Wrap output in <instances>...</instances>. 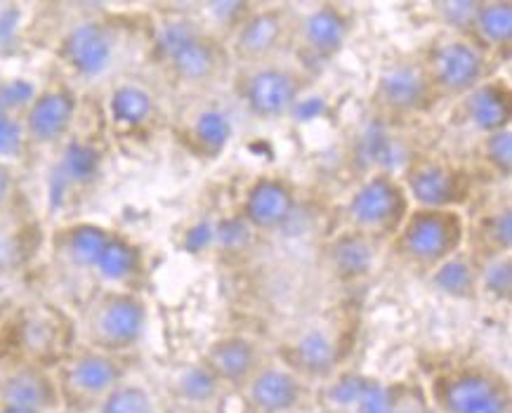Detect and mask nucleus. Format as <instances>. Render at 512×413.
<instances>
[{"label": "nucleus", "instance_id": "obj_1", "mask_svg": "<svg viewBox=\"0 0 512 413\" xmlns=\"http://www.w3.org/2000/svg\"><path fill=\"white\" fill-rule=\"evenodd\" d=\"M52 246L67 265L93 274L100 286L142 291L144 253L126 234L81 220L57 229Z\"/></svg>", "mask_w": 512, "mask_h": 413}, {"label": "nucleus", "instance_id": "obj_2", "mask_svg": "<svg viewBox=\"0 0 512 413\" xmlns=\"http://www.w3.org/2000/svg\"><path fill=\"white\" fill-rule=\"evenodd\" d=\"M149 55L182 88L213 85L232 62L227 45L189 17L163 19L154 31Z\"/></svg>", "mask_w": 512, "mask_h": 413}, {"label": "nucleus", "instance_id": "obj_3", "mask_svg": "<svg viewBox=\"0 0 512 413\" xmlns=\"http://www.w3.org/2000/svg\"><path fill=\"white\" fill-rule=\"evenodd\" d=\"M149 326V305L142 291L100 286L76 319L78 343L111 354H130Z\"/></svg>", "mask_w": 512, "mask_h": 413}, {"label": "nucleus", "instance_id": "obj_4", "mask_svg": "<svg viewBox=\"0 0 512 413\" xmlns=\"http://www.w3.org/2000/svg\"><path fill=\"white\" fill-rule=\"evenodd\" d=\"M0 333L8 340L3 362H31L48 369H55L78 345L76 319L52 303L15 307L0 324Z\"/></svg>", "mask_w": 512, "mask_h": 413}, {"label": "nucleus", "instance_id": "obj_5", "mask_svg": "<svg viewBox=\"0 0 512 413\" xmlns=\"http://www.w3.org/2000/svg\"><path fill=\"white\" fill-rule=\"evenodd\" d=\"M402 265L428 274L468 244V222L461 208H411L399 232L390 239Z\"/></svg>", "mask_w": 512, "mask_h": 413}, {"label": "nucleus", "instance_id": "obj_6", "mask_svg": "<svg viewBox=\"0 0 512 413\" xmlns=\"http://www.w3.org/2000/svg\"><path fill=\"white\" fill-rule=\"evenodd\" d=\"M59 404L67 413H95L97 406L118 383L128 378L130 354H111L78 343L52 369Z\"/></svg>", "mask_w": 512, "mask_h": 413}, {"label": "nucleus", "instance_id": "obj_7", "mask_svg": "<svg viewBox=\"0 0 512 413\" xmlns=\"http://www.w3.org/2000/svg\"><path fill=\"white\" fill-rule=\"evenodd\" d=\"M430 404L439 413H512L510 383L487 364H461L430 380Z\"/></svg>", "mask_w": 512, "mask_h": 413}, {"label": "nucleus", "instance_id": "obj_8", "mask_svg": "<svg viewBox=\"0 0 512 413\" xmlns=\"http://www.w3.org/2000/svg\"><path fill=\"white\" fill-rule=\"evenodd\" d=\"M402 180L392 173H373L359 182L345 203L347 227L369 234L376 241H390L411 211Z\"/></svg>", "mask_w": 512, "mask_h": 413}, {"label": "nucleus", "instance_id": "obj_9", "mask_svg": "<svg viewBox=\"0 0 512 413\" xmlns=\"http://www.w3.org/2000/svg\"><path fill=\"white\" fill-rule=\"evenodd\" d=\"M423 64L437 100H461L489 78V55L468 36L437 41Z\"/></svg>", "mask_w": 512, "mask_h": 413}, {"label": "nucleus", "instance_id": "obj_10", "mask_svg": "<svg viewBox=\"0 0 512 413\" xmlns=\"http://www.w3.org/2000/svg\"><path fill=\"white\" fill-rule=\"evenodd\" d=\"M439 102L425 71L423 59H395L380 69L371 93V107L383 118L406 121L420 116Z\"/></svg>", "mask_w": 512, "mask_h": 413}, {"label": "nucleus", "instance_id": "obj_11", "mask_svg": "<svg viewBox=\"0 0 512 413\" xmlns=\"http://www.w3.org/2000/svg\"><path fill=\"white\" fill-rule=\"evenodd\" d=\"M239 97L248 114L258 121H279L288 116L305 93V74L279 62L241 69Z\"/></svg>", "mask_w": 512, "mask_h": 413}, {"label": "nucleus", "instance_id": "obj_12", "mask_svg": "<svg viewBox=\"0 0 512 413\" xmlns=\"http://www.w3.org/2000/svg\"><path fill=\"white\" fill-rule=\"evenodd\" d=\"M402 185L413 208H461L472 189L465 168L437 156L413 161Z\"/></svg>", "mask_w": 512, "mask_h": 413}, {"label": "nucleus", "instance_id": "obj_13", "mask_svg": "<svg viewBox=\"0 0 512 413\" xmlns=\"http://www.w3.org/2000/svg\"><path fill=\"white\" fill-rule=\"evenodd\" d=\"M104 166V152L95 140L69 135L59 144L57 159L48 173V203L52 211H59L97 182Z\"/></svg>", "mask_w": 512, "mask_h": 413}, {"label": "nucleus", "instance_id": "obj_14", "mask_svg": "<svg viewBox=\"0 0 512 413\" xmlns=\"http://www.w3.org/2000/svg\"><path fill=\"white\" fill-rule=\"evenodd\" d=\"M291 38V19L284 8H255L239 29L229 36L227 52L232 62L244 67L272 62Z\"/></svg>", "mask_w": 512, "mask_h": 413}, {"label": "nucleus", "instance_id": "obj_15", "mask_svg": "<svg viewBox=\"0 0 512 413\" xmlns=\"http://www.w3.org/2000/svg\"><path fill=\"white\" fill-rule=\"evenodd\" d=\"M59 62L83 81L107 74L116 59V34L102 19H83L62 36L57 48Z\"/></svg>", "mask_w": 512, "mask_h": 413}, {"label": "nucleus", "instance_id": "obj_16", "mask_svg": "<svg viewBox=\"0 0 512 413\" xmlns=\"http://www.w3.org/2000/svg\"><path fill=\"white\" fill-rule=\"evenodd\" d=\"M78 97L69 85L57 83L38 90L22 114L29 147H59L74 130Z\"/></svg>", "mask_w": 512, "mask_h": 413}, {"label": "nucleus", "instance_id": "obj_17", "mask_svg": "<svg viewBox=\"0 0 512 413\" xmlns=\"http://www.w3.org/2000/svg\"><path fill=\"white\" fill-rule=\"evenodd\" d=\"M241 395L251 413H300L307 399V380L284 362H262Z\"/></svg>", "mask_w": 512, "mask_h": 413}, {"label": "nucleus", "instance_id": "obj_18", "mask_svg": "<svg viewBox=\"0 0 512 413\" xmlns=\"http://www.w3.org/2000/svg\"><path fill=\"white\" fill-rule=\"evenodd\" d=\"M352 22L345 10L336 3H319L317 8L307 12L295 29V41L298 52L310 64H328L333 62L350 41Z\"/></svg>", "mask_w": 512, "mask_h": 413}, {"label": "nucleus", "instance_id": "obj_19", "mask_svg": "<svg viewBox=\"0 0 512 413\" xmlns=\"http://www.w3.org/2000/svg\"><path fill=\"white\" fill-rule=\"evenodd\" d=\"M295 208H298V196L291 182L262 175L246 189L241 201V220L253 232L274 234L293 220Z\"/></svg>", "mask_w": 512, "mask_h": 413}, {"label": "nucleus", "instance_id": "obj_20", "mask_svg": "<svg viewBox=\"0 0 512 413\" xmlns=\"http://www.w3.org/2000/svg\"><path fill=\"white\" fill-rule=\"evenodd\" d=\"M0 404L26 406L43 413L62 409L55 373L31 362H0Z\"/></svg>", "mask_w": 512, "mask_h": 413}, {"label": "nucleus", "instance_id": "obj_21", "mask_svg": "<svg viewBox=\"0 0 512 413\" xmlns=\"http://www.w3.org/2000/svg\"><path fill=\"white\" fill-rule=\"evenodd\" d=\"M201 362L218 378L222 388L241 392L265 362V357L253 338L241 336V333H227L206 347Z\"/></svg>", "mask_w": 512, "mask_h": 413}, {"label": "nucleus", "instance_id": "obj_22", "mask_svg": "<svg viewBox=\"0 0 512 413\" xmlns=\"http://www.w3.org/2000/svg\"><path fill=\"white\" fill-rule=\"evenodd\" d=\"M338 340L324 326H314L298 333L291 343L281 350V362L293 369L300 378L310 380H328L338 373Z\"/></svg>", "mask_w": 512, "mask_h": 413}, {"label": "nucleus", "instance_id": "obj_23", "mask_svg": "<svg viewBox=\"0 0 512 413\" xmlns=\"http://www.w3.org/2000/svg\"><path fill=\"white\" fill-rule=\"evenodd\" d=\"M378 244L369 234L347 227L326 244V262L333 277L352 284L366 279L378 262Z\"/></svg>", "mask_w": 512, "mask_h": 413}, {"label": "nucleus", "instance_id": "obj_24", "mask_svg": "<svg viewBox=\"0 0 512 413\" xmlns=\"http://www.w3.org/2000/svg\"><path fill=\"white\" fill-rule=\"evenodd\" d=\"M463 116L479 135L512 128V93L503 78H487L461 97Z\"/></svg>", "mask_w": 512, "mask_h": 413}, {"label": "nucleus", "instance_id": "obj_25", "mask_svg": "<svg viewBox=\"0 0 512 413\" xmlns=\"http://www.w3.org/2000/svg\"><path fill=\"white\" fill-rule=\"evenodd\" d=\"M107 116L118 135H140L152 128L156 118V100L152 90L140 83L123 81L111 88Z\"/></svg>", "mask_w": 512, "mask_h": 413}, {"label": "nucleus", "instance_id": "obj_26", "mask_svg": "<svg viewBox=\"0 0 512 413\" xmlns=\"http://www.w3.org/2000/svg\"><path fill=\"white\" fill-rule=\"evenodd\" d=\"M234 135L232 118L225 109L206 104L189 118L185 128V144L194 156L203 161H215L225 154Z\"/></svg>", "mask_w": 512, "mask_h": 413}, {"label": "nucleus", "instance_id": "obj_27", "mask_svg": "<svg viewBox=\"0 0 512 413\" xmlns=\"http://www.w3.org/2000/svg\"><path fill=\"white\" fill-rule=\"evenodd\" d=\"M432 286L446 298L461 300V303H477L479 281H477V260L470 251H458L437 265L430 274Z\"/></svg>", "mask_w": 512, "mask_h": 413}, {"label": "nucleus", "instance_id": "obj_28", "mask_svg": "<svg viewBox=\"0 0 512 413\" xmlns=\"http://www.w3.org/2000/svg\"><path fill=\"white\" fill-rule=\"evenodd\" d=\"M470 38L484 52H508L512 45V0H484Z\"/></svg>", "mask_w": 512, "mask_h": 413}, {"label": "nucleus", "instance_id": "obj_29", "mask_svg": "<svg viewBox=\"0 0 512 413\" xmlns=\"http://www.w3.org/2000/svg\"><path fill=\"white\" fill-rule=\"evenodd\" d=\"M468 241H472V255H491V253H512V208L510 203L496 206L494 211L484 213L468 227Z\"/></svg>", "mask_w": 512, "mask_h": 413}, {"label": "nucleus", "instance_id": "obj_30", "mask_svg": "<svg viewBox=\"0 0 512 413\" xmlns=\"http://www.w3.org/2000/svg\"><path fill=\"white\" fill-rule=\"evenodd\" d=\"M225 390L218 383V378L206 369V364L196 362L180 369L173 380V395L189 406H199V409H208L220 399V392Z\"/></svg>", "mask_w": 512, "mask_h": 413}, {"label": "nucleus", "instance_id": "obj_31", "mask_svg": "<svg viewBox=\"0 0 512 413\" xmlns=\"http://www.w3.org/2000/svg\"><path fill=\"white\" fill-rule=\"evenodd\" d=\"M255 10L253 0H201L199 26L206 34L220 38L227 45L229 36Z\"/></svg>", "mask_w": 512, "mask_h": 413}, {"label": "nucleus", "instance_id": "obj_32", "mask_svg": "<svg viewBox=\"0 0 512 413\" xmlns=\"http://www.w3.org/2000/svg\"><path fill=\"white\" fill-rule=\"evenodd\" d=\"M479 298L508 305L512 300V253L475 255Z\"/></svg>", "mask_w": 512, "mask_h": 413}, {"label": "nucleus", "instance_id": "obj_33", "mask_svg": "<svg viewBox=\"0 0 512 413\" xmlns=\"http://www.w3.org/2000/svg\"><path fill=\"white\" fill-rule=\"evenodd\" d=\"M95 413H156V402L144 385L126 378L102 399Z\"/></svg>", "mask_w": 512, "mask_h": 413}, {"label": "nucleus", "instance_id": "obj_34", "mask_svg": "<svg viewBox=\"0 0 512 413\" xmlns=\"http://www.w3.org/2000/svg\"><path fill=\"white\" fill-rule=\"evenodd\" d=\"M397 392L399 385H387L380 378L366 376L364 373L345 413H392Z\"/></svg>", "mask_w": 512, "mask_h": 413}, {"label": "nucleus", "instance_id": "obj_35", "mask_svg": "<svg viewBox=\"0 0 512 413\" xmlns=\"http://www.w3.org/2000/svg\"><path fill=\"white\" fill-rule=\"evenodd\" d=\"M479 159L498 177L512 175V128L479 135Z\"/></svg>", "mask_w": 512, "mask_h": 413}, {"label": "nucleus", "instance_id": "obj_36", "mask_svg": "<svg viewBox=\"0 0 512 413\" xmlns=\"http://www.w3.org/2000/svg\"><path fill=\"white\" fill-rule=\"evenodd\" d=\"M479 5V0H432V15L451 36L470 38Z\"/></svg>", "mask_w": 512, "mask_h": 413}, {"label": "nucleus", "instance_id": "obj_37", "mask_svg": "<svg viewBox=\"0 0 512 413\" xmlns=\"http://www.w3.org/2000/svg\"><path fill=\"white\" fill-rule=\"evenodd\" d=\"M29 142H26L22 116L12 114V111L0 102V163H12L22 159Z\"/></svg>", "mask_w": 512, "mask_h": 413}, {"label": "nucleus", "instance_id": "obj_38", "mask_svg": "<svg viewBox=\"0 0 512 413\" xmlns=\"http://www.w3.org/2000/svg\"><path fill=\"white\" fill-rule=\"evenodd\" d=\"M392 413H428V402H425V397H420L418 392L409 390L406 385H399Z\"/></svg>", "mask_w": 512, "mask_h": 413}, {"label": "nucleus", "instance_id": "obj_39", "mask_svg": "<svg viewBox=\"0 0 512 413\" xmlns=\"http://www.w3.org/2000/svg\"><path fill=\"white\" fill-rule=\"evenodd\" d=\"M15 175H12V170L8 163H0V215L10 208L12 203V196H15Z\"/></svg>", "mask_w": 512, "mask_h": 413}, {"label": "nucleus", "instance_id": "obj_40", "mask_svg": "<svg viewBox=\"0 0 512 413\" xmlns=\"http://www.w3.org/2000/svg\"><path fill=\"white\" fill-rule=\"evenodd\" d=\"M17 24H19V12L17 10H0V48L10 45L17 36Z\"/></svg>", "mask_w": 512, "mask_h": 413}, {"label": "nucleus", "instance_id": "obj_41", "mask_svg": "<svg viewBox=\"0 0 512 413\" xmlns=\"http://www.w3.org/2000/svg\"><path fill=\"white\" fill-rule=\"evenodd\" d=\"M0 413H43V411H36V409H26V406L0 404Z\"/></svg>", "mask_w": 512, "mask_h": 413}, {"label": "nucleus", "instance_id": "obj_42", "mask_svg": "<svg viewBox=\"0 0 512 413\" xmlns=\"http://www.w3.org/2000/svg\"><path fill=\"white\" fill-rule=\"evenodd\" d=\"M10 303H8V298H5V293H3V288H0V324H3V319L8 317L10 314Z\"/></svg>", "mask_w": 512, "mask_h": 413}, {"label": "nucleus", "instance_id": "obj_43", "mask_svg": "<svg viewBox=\"0 0 512 413\" xmlns=\"http://www.w3.org/2000/svg\"><path fill=\"white\" fill-rule=\"evenodd\" d=\"M319 3H336V0H319Z\"/></svg>", "mask_w": 512, "mask_h": 413}, {"label": "nucleus", "instance_id": "obj_44", "mask_svg": "<svg viewBox=\"0 0 512 413\" xmlns=\"http://www.w3.org/2000/svg\"><path fill=\"white\" fill-rule=\"evenodd\" d=\"M479 3H484V0H479Z\"/></svg>", "mask_w": 512, "mask_h": 413}]
</instances>
